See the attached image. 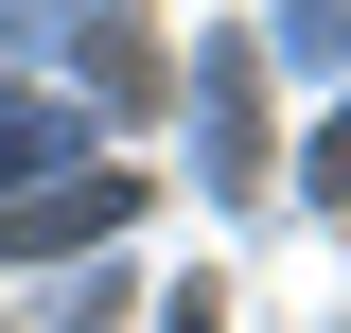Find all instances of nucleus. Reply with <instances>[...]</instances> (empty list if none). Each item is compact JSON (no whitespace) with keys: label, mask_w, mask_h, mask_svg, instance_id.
Listing matches in <instances>:
<instances>
[{"label":"nucleus","mask_w":351,"mask_h":333,"mask_svg":"<svg viewBox=\"0 0 351 333\" xmlns=\"http://www.w3.org/2000/svg\"><path fill=\"white\" fill-rule=\"evenodd\" d=\"M299 175H316V193H351V123H334V140H316V158H299Z\"/></svg>","instance_id":"2"},{"label":"nucleus","mask_w":351,"mask_h":333,"mask_svg":"<svg viewBox=\"0 0 351 333\" xmlns=\"http://www.w3.org/2000/svg\"><path fill=\"white\" fill-rule=\"evenodd\" d=\"M141 210V175H36V193L0 210V263H53V246H88V228H123Z\"/></svg>","instance_id":"1"}]
</instances>
